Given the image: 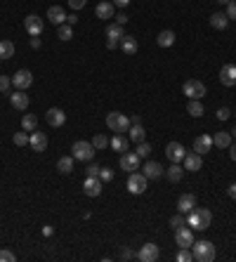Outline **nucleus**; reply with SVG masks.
<instances>
[{
	"label": "nucleus",
	"mask_w": 236,
	"mask_h": 262,
	"mask_svg": "<svg viewBox=\"0 0 236 262\" xmlns=\"http://www.w3.org/2000/svg\"><path fill=\"white\" fill-rule=\"evenodd\" d=\"M213 222V213L208 208H194L187 213V225L194 229V231H205Z\"/></svg>",
	"instance_id": "1"
},
{
	"label": "nucleus",
	"mask_w": 236,
	"mask_h": 262,
	"mask_svg": "<svg viewBox=\"0 0 236 262\" xmlns=\"http://www.w3.org/2000/svg\"><path fill=\"white\" fill-rule=\"evenodd\" d=\"M191 253H194V260H199V262L215 260V246H213V241H205V239L194 241L191 244Z\"/></svg>",
	"instance_id": "2"
},
{
	"label": "nucleus",
	"mask_w": 236,
	"mask_h": 262,
	"mask_svg": "<svg viewBox=\"0 0 236 262\" xmlns=\"http://www.w3.org/2000/svg\"><path fill=\"white\" fill-rule=\"evenodd\" d=\"M94 147H92V142H83V140H78V142H73V147H71V156L76 158V161H83V163H90L92 158H94Z\"/></svg>",
	"instance_id": "3"
},
{
	"label": "nucleus",
	"mask_w": 236,
	"mask_h": 262,
	"mask_svg": "<svg viewBox=\"0 0 236 262\" xmlns=\"http://www.w3.org/2000/svg\"><path fill=\"white\" fill-rule=\"evenodd\" d=\"M107 128H109L111 132H116V135L127 132L130 118H127L126 114H121V111H111V114H107Z\"/></svg>",
	"instance_id": "4"
},
{
	"label": "nucleus",
	"mask_w": 236,
	"mask_h": 262,
	"mask_svg": "<svg viewBox=\"0 0 236 262\" xmlns=\"http://www.w3.org/2000/svg\"><path fill=\"white\" fill-rule=\"evenodd\" d=\"M146 184H149V180H146L142 173H130L127 175V192L135 194V196H140V194L146 192Z\"/></svg>",
	"instance_id": "5"
},
{
	"label": "nucleus",
	"mask_w": 236,
	"mask_h": 262,
	"mask_svg": "<svg viewBox=\"0 0 236 262\" xmlns=\"http://www.w3.org/2000/svg\"><path fill=\"white\" fill-rule=\"evenodd\" d=\"M182 92L189 97V99H201L203 95H205V85L201 83V81H194V78H189V81H184V85H182Z\"/></svg>",
	"instance_id": "6"
},
{
	"label": "nucleus",
	"mask_w": 236,
	"mask_h": 262,
	"mask_svg": "<svg viewBox=\"0 0 236 262\" xmlns=\"http://www.w3.org/2000/svg\"><path fill=\"white\" fill-rule=\"evenodd\" d=\"M165 156L170 158V163H182L187 156V149L182 142H168L165 144Z\"/></svg>",
	"instance_id": "7"
},
{
	"label": "nucleus",
	"mask_w": 236,
	"mask_h": 262,
	"mask_svg": "<svg viewBox=\"0 0 236 262\" xmlns=\"http://www.w3.org/2000/svg\"><path fill=\"white\" fill-rule=\"evenodd\" d=\"M140 165H142V158L137 156L135 151H126V154H121V170L135 173V170H140Z\"/></svg>",
	"instance_id": "8"
},
{
	"label": "nucleus",
	"mask_w": 236,
	"mask_h": 262,
	"mask_svg": "<svg viewBox=\"0 0 236 262\" xmlns=\"http://www.w3.org/2000/svg\"><path fill=\"white\" fill-rule=\"evenodd\" d=\"M33 83V73L29 69H19L15 76H12V85L17 87V90H29Z\"/></svg>",
	"instance_id": "9"
},
{
	"label": "nucleus",
	"mask_w": 236,
	"mask_h": 262,
	"mask_svg": "<svg viewBox=\"0 0 236 262\" xmlns=\"http://www.w3.org/2000/svg\"><path fill=\"white\" fill-rule=\"evenodd\" d=\"M102 180L99 177H85V182H83V194L85 196H90V198H97L99 194H102Z\"/></svg>",
	"instance_id": "10"
},
{
	"label": "nucleus",
	"mask_w": 236,
	"mask_h": 262,
	"mask_svg": "<svg viewBox=\"0 0 236 262\" xmlns=\"http://www.w3.org/2000/svg\"><path fill=\"white\" fill-rule=\"evenodd\" d=\"M184 170H189V173H199L201 168H203V156L196 154V151H187V156H184Z\"/></svg>",
	"instance_id": "11"
},
{
	"label": "nucleus",
	"mask_w": 236,
	"mask_h": 262,
	"mask_svg": "<svg viewBox=\"0 0 236 262\" xmlns=\"http://www.w3.org/2000/svg\"><path fill=\"white\" fill-rule=\"evenodd\" d=\"M220 83L224 87L236 85V64H224V66L220 69Z\"/></svg>",
	"instance_id": "12"
},
{
	"label": "nucleus",
	"mask_w": 236,
	"mask_h": 262,
	"mask_svg": "<svg viewBox=\"0 0 236 262\" xmlns=\"http://www.w3.org/2000/svg\"><path fill=\"white\" fill-rule=\"evenodd\" d=\"M10 104H12V109H17V111H26L29 104H31L26 90H17V92H12V95H10Z\"/></svg>",
	"instance_id": "13"
},
{
	"label": "nucleus",
	"mask_w": 236,
	"mask_h": 262,
	"mask_svg": "<svg viewBox=\"0 0 236 262\" xmlns=\"http://www.w3.org/2000/svg\"><path fill=\"white\" fill-rule=\"evenodd\" d=\"M45 121H47V125H52V128H62V125L66 123V114H64L62 109L52 106V109L45 111Z\"/></svg>",
	"instance_id": "14"
},
{
	"label": "nucleus",
	"mask_w": 236,
	"mask_h": 262,
	"mask_svg": "<svg viewBox=\"0 0 236 262\" xmlns=\"http://www.w3.org/2000/svg\"><path fill=\"white\" fill-rule=\"evenodd\" d=\"M142 175H144L146 180H158L161 175H165V168L158 161H146L144 168H142Z\"/></svg>",
	"instance_id": "15"
},
{
	"label": "nucleus",
	"mask_w": 236,
	"mask_h": 262,
	"mask_svg": "<svg viewBox=\"0 0 236 262\" xmlns=\"http://www.w3.org/2000/svg\"><path fill=\"white\" fill-rule=\"evenodd\" d=\"M175 241H177L180 248H191V244H194V229H189V227L175 229Z\"/></svg>",
	"instance_id": "16"
},
{
	"label": "nucleus",
	"mask_w": 236,
	"mask_h": 262,
	"mask_svg": "<svg viewBox=\"0 0 236 262\" xmlns=\"http://www.w3.org/2000/svg\"><path fill=\"white\" fill-rule=\"evenodd\" d=\"M24 29H26L29 35H40L43 33V19L38 17V15H29V17L24 19Z\"/></svg>",
	"instance_id": "17"
},
{
	"label": "nucleus",
	"mask_w": 236,
	"mask_h": 262,
	"mask_svg": "<svg viewBox=\"0 0 236 262\" xmlns=\"http://www.w3.org/2000/svg\"><path fill=\"white\" fill-rule=\"evenodd\" d=\"M156 258H158V246L156 244H144L137 253L140 262H156Z\"/></svg>",
	"instance_id": "18"
},
{
	"label": "nucleus",
	"mask_w": 236,
	"mask_h": 262,
	"mask_svg": "<svg viewBox=\"0 0 236 262\" xmlns=\"http://www.w3.org/2000/svg\"><path fill=\"white\" fill-rule=\"evenodd\" d=\"M194 151L201 154V156H205L208 151H213V137L210 135H199L194 140Z\"/></svg>",
	"instance_id": "19"
},
{
	"label": "nucleus",
	"mask_w": 236,
	"mask_h": 262,
	"mask_svg": "<svg viewBox=\"0 0 236 262\" xmlns=\"http://www.w3.org/2000/svg\"><path fill=\"white\" fill-rule=\"evenodd\" d=\"M196 208V196L194 194H182L180 198H177V210H180L182 215H187L189 210Z\"/></svg>",
	"instance_id": "20"
},
{
	"label": "nucleus",
	"mask_w": 236,
	"mask_h": 262,
	"mask_svg": "<svg viewBox=\"0 0 236 262\" xmlns=\"http://www.w3.org/2000/svg\"><path fill=\"white\" fill-rule=\"evenodd\" d=\"M47 21L55 24V26H62V24H66V12H64L59 5H52V7L47 10Z\"/></svg>",
	"instance_id": "21"
},
{
	"label": "nucleus",
	"mask_w": 236,
	"mask_h": 262,
	"mask_svg": "<svg viewBox=\"0 0 236 262\" xmlns=\"http://www.w3.org/2000/svg\"><path fill=\"white\" fill-rule=\"evenodd\" d=\"M29 144H31V149H33V151H45V149H47V137H45V132H38V130H33V132H31V137H29Z\"/></svg>",
	"instance_id": "22"
},
{
	"label": "nucleus",
	"mask_w": 236,
	"mask_h": 262,
	"mask_svg": "<svg viewBox=\"0 0 236 262\" xmlns=\"http://www.w3.org/2000/svg\"><path fill=\"white\" fill-rule=\"evenodd\" d=\"M127 132H130V137H127V140H130V142H135V144L144 142V137H146V130L142 128V123H130Z\"/></svg>",
	"instance_id": "23"
},
{
	"label": "nucleus",
	"mask_w": 236,
	"mask_h": 262,
	"mask_svg": "<svg viewBox=\"0 0 236 262\" xmlns=\"http://www.w3.org/2000/svg\"><path fill=\"white\" fill-rule=\"evenodd\" d=\"M113 12H116V5L113 2H99L94 7V15L99 19H113Z\"/></svg>",
	"instance_id": "24"
},
{
	"label": "nucleus",
	"mask_w": 236,
	"mask_h": 262,
	"mask_svg": "<svg viewBox=\"0 0 236 262\" xmlns=\"http://www.w3.org/2000/svg\"><path fill=\"white\" fill-rule=\"evenodd\" d=\"M165 177L175 184V182H180L182 177H184V165L180 163H170V168H165Z\"/></svg>",
	"instance_id": "25"
},
{
	"label": "nucleus",
	"mask_w": 236,
	"mask_h": 262,
	"mask_svg": "<svg viewBox=\"0 0 236 262\" xmlns=\"http://www.w3.org/2000/svg\"><path fill=\"white\" fill-rule=\"evenodd\" d=\"M213 144L218 147V149H229V144H232V132H227V130H220L213 135Z\"/></svg>",
	"instance_id": "26"
},
{
	"label": "nucleus",
	"mask_w": 236,
	"mask_h": 262,
	"mask_svg": "<svg viewBox=\"0 0 236 262\" xmlns=\"http://www.w3.org/2000/svg\"><path fill=\"white\" fill-rule=\"evenodd\" d=\"M210 26L218 29V31H224V29L229 26V17H227V12H213V17H210Z\"/></svg>",
	"instance_id": "27"
},
{
	"label": "nucleus",
	"mask_w": 236,
	"mask_h": 262,
	"mask_svg": "<svg viewBox=\"0 0 236 262\" xmlns=\"http://www.w3.org/2000/svg\"><path fill=\"white\" fill-rule=\"evenodd\" d=\"M175 31H170V29H165V31H161V33L156 35V43L161 45V48H173L175 45Z\"/></svg>",
	"instance_id": "28"
},
{
	"label": "nucleus",
	"mask_w": 236,
	"mask_h": 262,
	"mask_svg": "<svg viewBox=\"0 0 236 262\" xmlns=\"http://www.w3.org/2000/svg\"><path fill=\"white\" fill-rule=\"evenodd\" d=\"M109 147L113 149V151H121V154H126L127 147H130V140H127V137H123V135H116L113 140H109Z\"/></svg>",
	"instance_id": "29"
},
{
	"label": "nucleus",
	"mask_w": 236,
	"mask_h": 262,
	"mask_svg": "<svg viewBox=\"0 0 236 262\" xmlns=\"http://www.w3.org/2000/svg\"><path fill=\"white\" fill-rule=\"evenodd\" d=\"M15 57V43L12 40H0V59L7 62Z\"/></svg>",
	"instance_id": "30"
},
{
	"label": "nucleus",
	"mask_w": 236,
	"mask_h": 262,
	"mask_svg": "<svg viewBox=\"0 0 236 262\" xmlns=\"http://www.w3.org/2000/svg\"><path fill=\"white\" fill-rule=\"evenodd\" d=\"M121 50H123L126 54H135L137 52V38L123 35V38H121Z\"/></svg>",
	"instance_id": "31"
},
{
	"label": "nucleus",
	"mask_w": 236,
	"mask_h": 262,
	"mask_svg": "<svg viewBox=\"0 0 236 262\" xmlns=\"http://www.w3.org/2000/svg\"><path fill=\"white\" fill-rule=\"evenodd\" d=\"M73 161H76L73 156H62L59 161H57V170H59L62 175L73 173Z\"/></svg>",
	"instance_id": "32"
},
{
	"label": "nucleus",
	"mask_w": 236,
	"mask_h": 262,
	"mask_svg": "<svg viewBox=\"0 0 236 262\" xmlns=\"http://www.w3.org/2000/svg\"><path fill=\"white\" fill-rule=\"evenodd\" d=\"M38 128V118L33 114H24L21 116V130H26V132H33Z\"/></svg>",
	"instance_id": "33"
},
{
	"label": "nucleus",
	"mask_w": 236,
	"mask_h": 262,
	"mask_svg": "<svg viewBox=\"0 0 236 262\" xmlns=\"http://www.w3.org/2000/svg\"><path fill=\"white\" fill-rule=\"evenodd\" d=\"M123 35H126V31H123L121 24H111V26H107V38H109V40H118V43H121Z\"/></svg>",
	"instance_id": "34"
},
{
	"label": "nucleus",
	"mask_w": 236,
	"mask_h": 262,
	"mask_svg": "<svg viewBox=\"0 0 236 262\" xmlns=\"http://www.w3.org/2000/svg\"><path fill=\"white\" fill-rule=\"evenodd\" d=\"M203 104H201V99H189V104H187V114L189 116H194V118H199V116H203Z\"/></svg>",
	"instance_id": "35"
},
{
	"label": "nucleus",
	"mask_w": 236,
	"mask_h": 262,
	"mask_svg": "<svg viewBox=\"0 0 236 262\" xmlns=\"http://www.w3.org/2000/svg\"><path fill=\"white\" fill-rule=\"evenodd\" d=\"M57 38H59V40H71L73 38V26H69V24L57 26Z\"/></svg>",
	"instance_id": "36"
},
{
	"label": "nucleus",
	"mask_w": 236,
	"mask_h": 262,
	"mask_svg": "<svg viewBox=\"0 0 236 262\" xmlns=\"http://www.w3.org/2000/svg\"><path fill=\"white\" fill-rule=\"evenodd\" d=\"M135 154H137L140 158H149V156H151V144H149V142H140Z\"/></svg>",
	"instance_id": "37"
},
{
	"label": "nucleus",
	"mask_w": 236,
	"mask_h": 262,
	"mask_svg": "<svg viewBox=\"0 0 236 262\" xmlns=\"http://www.w3.org/2000/svg\"><path fill=\"white\" fill-rule=\"evenodd\" d=\"M92 147H94V149H97V151H102V149H104V147H109V140H107V137H104V135H99V132H97V135H94V137H92Z\"/></svg>",
	"instance_id": "38"
},
{
	"label": "nucleus",
	"mask_w": 236,
	"mask_h": 262,
	"mask_svg": "<svg viewBox=\"0 0 236 262\" xmlns=\"http://www.w3.org/2000/svg\"><path fill=\"white\" fill-rule=\"evenodd\" d=\"M12 142H15L17 147H26V144H29V135H26V130H21V132H15Z\"/></svg>",
	"instance_id": "39"
},
{
	"label": "nucleus",
	"mask_w": 236,
	"mask_h": 262,
	"mask_svg": "<svg viewBox=\"0 0 236 262\" xmlns=\"http://www.w3.org/2000/svg\"><path fill=\"white\" fill-rule=\"evenodd\" d=\"M184 225H187V217H184V215H173V217H170V227L173 229H180V227H184Z\"/></svg>",
	"instance_id": "40"
},
{
	"label": "nucleus",
	"mask_w": 236,
	"mask_h": 262,
	"mask_svg": "<svg viewBox=\"0 0 236 262\" xmlns=\"http://www.w3.org/2000/svg\"><path fill=\"white\" fill-rule=\"evenodd\" d=\"M194 260V253H189V248H182L177 253V262H191Z\"/></svg>",
	"instance_id": "41"
},
{
	"label": "nucleus",
	"mask_w": 236,
	"mask_h": 262,
	"mask_svg": "<svg viewBox=\"0 0 236 262\" xmlns=\"http://www.w3.org/2000/svg\"><path fill=\"white\" fill-rule=\"evenodd\" d=\"M99 180L102 182H111L113 180V170L111 168H99Z\"/></svg>",
	"instance_id": "42"
},
{
	"label": "nucleus",
	"mask_w": 236,
	"mask_h": 262,
	"mask_svg": "<svg viewBox=\"0 0 236 262\" xmlns=\"http://www.w3.org/2000/svg\"><path fill=\"white\" fill-rule=\"evenodd\" d=\"M15 260H17V255L12 250H0V262H15Z\"/></svg>",
	"instance_id": "43"
},
{
	"label": "nucleus",
	"mask_w": 236,
	"mask_h": 262,
	"mask_svg": "<svg viewBox=\"0 0 236 262\" xmlns=\"http://www.w3.org/2000/svg\"><path fill=\"white\" fill-rule=\"evenodd\" d=\"M229 116H232V111L227 106H220L218 109V121H229Z\"/></svg>",
	"instance_id": "44"
},
{
	"label": "nucleus",
	"mask_w": 236,
	"mask_h": 262,
	"mask_svg": "<svg viewBox=\"0 0 236 262\" xmlns=\"http://www.w3.org/2000/svg\"><path fill=\"white\" fill-rule=\"evenodd\" d=\"M12 85V78H7V76H0V92H7Z\"/></svg>",
	"instance_id": "45"
},
{
	"label": "nucleus",
	"mask_w": 236,
	"mask_h": 262,
	"mask_svg": "<svg viewBox=\"0 0 236 262\" xmlns=\"http://www.w3.org/2000/svg\"><path fill=\"white\" fill-rule=\"evenodd\" d=\"M227 17L232 19V21H236V0H232V2L227 5Z\"/></svg>",
	"instance_id": "46"
},
{
	"label": "nucleus",
	"mask_w": 236,
	"mask_h": 262,
	"mask_svg": "<svg viewBox=\"0 0 236 262\" xmlns=\"http://www.w3.org/2000/svg\"><path fill=\"white\" fill-rule=\"evenodd\" d=\"M69 5H71V10H83L88 5V0H69Z\"/></svg>",
	"instance_id": "47"
},
{
	"label": "nucleus",
	"mask_w": 236,
	"mask_h": 262,
	"mask_svg": "<svg viewBox=\"0 0 236 262\" xmlns=\"http://www.w3.org/2000/svg\"><path fill=\"white\" fill-rule=\"evenodd\" d=\"M88 177H99V165H88Z\"/></svg>",
	"instance_id": "48"
},
{
	"label": "nucleus",
	"mask_w": 236,
	"mask_h": 262,
	"mask_svg": "<svg viewBox=\"0 0 236 262\" xmlns=\"http://www.w3.org/2000/svg\"><path fill=\"white\" fill-rule=\"evenodd\" d=\"M116 24H121V26H126V24H127V15H123V12H121V15L116 17Z\"/></svg>",
	"instance_id": "49"
},
{
	"label": "nucleus",
	"mask_w": 236,
	"mask_h": 262,
	"mask_svg": "<svg viewBox=\"0 0 236 262\" xmlns=\"http://www.w3.org/2000/svg\"><path fill=\"white\" fill-rule=\"evenodd\" d=\"M66 24H69V26H76V24H78V15H69V17H66Z\"/></svg>",
	"instance_id": "50"
},
{
	"label": "nucleus",
	"mask_w": 236,
	"mask_h": 262,
	"mask_svg": "<svg viewBox=\"0 0 236 262\" xmlns=\"http://www.w3.org/2000/svg\"><path fill=\"white\" fill-rule=\"evenodd\" d=\"M31 48H33V50L40 48V38H38V35H31Z\"/></svg>",
	"instance_id": "51"
},
{
	"label": "nucleus",
	"mask_w": 236,
	"mask_h": 262,
	"mask_svg": "<svg viewBox=\"0 0 236 262\" xmlns=\"http://www.w3.org/2000/svg\"><path fill=\"white\" fill-rule=\"evenodd\" d=\"M111 2H113L116 7H127V5H130V0H111Z\"/></svg>",
	"instance_id": "52"
},
{
	"label": "nucleus",
	"mask_w": 236,
	"mask_h": 262,
	"mask_svg": "<svg viewBox=\"0 0 236 262\" xmlns=\"http://www.w3.org/2000/svg\"><path fill=\"white\" fill-rule=\"evenodd\" d=\"M52 234H55V229L50 227V225H45V227H43V236H52Z\"/></svg>",
	"instance_id": "53"
},
{
	"label": "nucleus",
	"mask_w": 236,
	"mask_h": 262,
	"mask_svg": "<svg viewBox=\"0 0 236 262\" xmlns=\"http://www.w3.org/2000/svg\"><path fill=\"white\" fill-rule=\"evenodd\" d=\"M227 194H229L232 198H236V182H232V184H229V189H227Z\"/></svg>",
	"instance_id": "54"
},
{
	"label": "nucleus",
	"mask_w": 236,
	"mask_h": 262,
	"mask_svg": "<svg viewBox=\"0 0 236 262\" xmlns=\"http://www.w3.org/2000/svg\"><path fill=\"white\" fill-rule=\"evenodd\" d=\"M229 156H232V161H236V144H229Z\"/></svg>",
	"instance_id": "55"
},
{
	"label": "nucleus",
	"mask_w": 236,
	"mask_h": 262,
	"mask_svg": "<svg viewBox=\"0 0 236 262\" xmlns=\"http://www.w3.org/2000/svg\"><path fill=\"white\" fill-rule=\"evenodd\" d=\"M107 48H109V50H116V48H118V40H107Z\"/></svg>",
	"instance_id": "56"
},
{
	"label": "nucleus",
	"mask_w": 236,
	"mask_h": 262,
	"mask_svg": "<svg viewBox=\"0 0 236 262\" xmlns=\"http://www.w3.org/2000/svg\"><path fill=\"white\" fill-rule=\"evenodd\" d=\"M130 123H142V116H137V114H135V116H130Z\"/></svg>",
	"instance_id": "57"
},
{
	"label": "nucleus",
	"mask_w": 236,
	"mask_h": 262,
	"mask_svg": "<svg viewBox=\"0 0 236 262\" xmlns=\"http://www.w3.org/2000/svg\"><path fill=\"white\" fill-rule=\"evenodd\" d=\"M232 137H234V140H236V125H234V128H232Z\"/></svg>",
	"instance_id": "58"
},
{
	"label": "nucleus",
	"mask_w": 236,
	"mask_h": 262,
	"mask_svg": "<svg viewBox=\"0 0 236 262\" xmlns=\"http://www.w3.org/2000/svg\"><path fill=\"white\" fill-rule=\"evenodd\" d=\"M218 2H222V5H229V2H232V0H218Z\"/></svg>",
	"instance_id": "59"
}]
</instances>
